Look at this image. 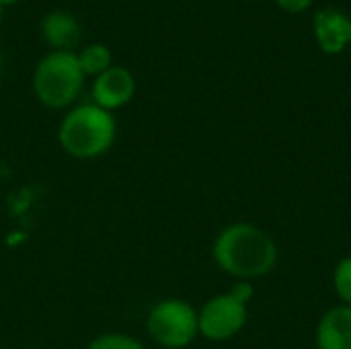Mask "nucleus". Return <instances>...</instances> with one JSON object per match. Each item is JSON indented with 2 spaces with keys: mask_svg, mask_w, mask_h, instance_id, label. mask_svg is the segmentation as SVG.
<instances>
[{
  "mask_svg": "<svg viewBox=\"0 0 351 349\" xmlns=\"http://www.w3.org/2000/svg\"><path fill=\"white\" fill-rule=\"evenodd\" d=\"M212 257L224 274L251 282L276 267L278 245L263 228L251 222H234L214 239Z\"/></svg>",
  "mask_w": 351,
  "mask_h": 349,
  "instance_id": "nucleus-1",
  "label": "nucleus"
},
{
  "mask_svg": "<svg viewBox=\"0 0 351 349\" xmlns=\"http://www.w3.org/2000/svg\"><path fill=\"white\" fill-rule=\"evenodd\" d=\"M117 138V121L111 111L95 103L72 107L60 121L58 142L62 150L80 160L99 158L111 150Z\"/></svg>",
  "mask_w": 351,
  "mask_h": 349,
  "instance_id": "nucleus-2",
  "label": "nucleus"
},
{
  "mask_svg": "<svg viewBox=\"0 0 351 349\" xmlns=\"http://www.w3.org/2000/svg\"><path fill=\"white\" fill-rule=\"evenodd\" d=\"M84 78L74 51H47L35 66L33 93L47 109H68L80 97Z\"/></svg>",
  "mask_w": 351,
  "mask_h": 349,
  "instance_id": "nucleus-3",
  "label": "nucleus"
},
{
  "mask_svg": "<svg viewBox=\"0 0 351 349\" xmlns=\"http://www.w3.org/2000/svg\"><path fill=\"white\" fill-rule=\"evenodd\" d=\"M150 339L165 349H185L199 335L197 311L181 298H165L146 315Z\"/></svg>",
  "mask_w": 351,
  "mask_h": 349,
  "instance_id": "nucleus-4",
  "label": "nucleus"
},
{
  "mask_svg": "<svg viewBox=\"0 0 351 349\" xmlns=\"http://www.w3.org/2000/svg\"><path fill=\"white\" fill-rule=\"evenodd\" d=\"M249 306L226 294L212 296L197 311V329L199 335L210 341H228L243 331L247 325Z\"/></svg>",
  "mask_w": 351,
  "mask_h": 349,
  "instance_id": "nucleus-5",
  "label": "nucleus"
},
{
  "mask_svg": "<svg viewBox=\"0 0 351 349\" xmlns=\"http://www.w3.org/2000/svg\"><path fill=\"white\" fill-rule=\"evenodd\" d=\"M136 95V78L125 66H111L103 74L95 76L90 86V103L105 111H117L125 107Z\"/></svg>",
  "mask_w": 351,
  "mask_h": 349,
  "instance_id": "nucleus-6",
  "label": "nucleus"
},
{
  "mask_svg": "<svg viewBox=\"0 0 351 349\" xmlns=\"http://www.w3.org/2000/svg\"><path fill=\"white\" fill-rule=\"evenodd\" d=\"M41 37L47 43L51 51H74V47L80 43L82 27L78 19L68 10H51L47 12L41 23Z\"/></svg>",
  "mask_w": 351,
  "mask_h": 349,
  "instance_id": "nucleus-7",
  "label": "nucleus"
},
{
  "mask_svg": "<svg viewBox=\"0 0 351 349\" xmlns=\"http://www.w3.org/2000/svg\"><path fill=\"white\" fill-rule=\"evenodd\" d=\"M315 35L325 53H341L351 43V19L337 8L319 10L315 14Z\"/></svg>",
  "mask_w": 351,
  "mask_h": 349,
  "instance_id": "nucleus-8",
  "label": "nucleus"
},
{
  "mask_svg": "<svg viewBox=\"0 0 351 349\" xmlns=\"http://www.w3.org/2000/svg\"><path fill=\"white\" fill-rule=\"evenodd\" d=\"M315 341L319 349H351V306L329 309L317 325Z\"/></svg>",
  "mask_w": 351,
  "mask_h": 349,
  "instance_id": "nucleus-9",
  "label": "nucleus"
},
{
  "mask_svg": "<svg viewBox=\"0 0 351 349\" xmlns=\"http://www.w3.org/2000/svg\"><path fill=\"white\" fill-rule=\"evenodd\" d=\"M78 66L84 76H99L113 66V51L105 43H88L76 53Z\"/></svg>",
  "mask_w": 351,
  "mask_h": 349,
  "instance_id": "nucleus-10",
  "label": "nucleus"
},
{
  "mask_svg": "<svg viewBox=\"0 0 351 349\" xmlns=\"http://www.w3.org/2000/svg\"><path fill=\"white\" fill-rule=\"evenodd\" d=\"M333 288L341 304L351 306V255L343 257L333 272Z\"/></svg>",
  "mask_w": 351,
  "mask_h": 349,
  "instance_id": "nucleus-11",
  "label": "nucleus"
},
{
  "mask_svg": "<svg viewBox=\"0 0 351 349\" xmlns=\"http://www.w3.org/2000/svg\"><path fill=\"white\" fill-rule=\"evenodd\" d=\"M88 349H146L142 341L125 333H103L90 341Z\"/></svg>",
  "mask_w": 351,
  "mask_h": 349,
  "instance_id": "nucleus-12",
  "label": "nucleus"
},
{
  "mask_svg": "<svg viewBox=\"0 0 351 349\" xmlns=\"http://www.w3.org/2000/svg\"><path fill=\"white\" fill-rule=\"evenodd\" d=\"M228 294H230L232 298H237L239 302H243V304L249 306V302H251L253 296H255V286H253L251 282H247V280H239V282L228 290Z\"/></svg>",
  "mask_w": 351,
  "mask_h": 349,
  "instance_id": "nucleus-13",
  "label": "nucleus"
},
{
  "mask_svg": "<svg viewBox=\"0 0 351 349\" xmlns=\"http://www.w3.org/2000/svg\"><path fill=\"white\" fill-rule=\"evenodd\" d=\"M276 2L288 12H302L313 4V0H276Z\"/></svg>",
  "mask_w": 351,
  "mask_h": 349,
  "instance_id": "nucleus-14",
  "label": "nucleus"
},
{
  "mask_svg": "<svg viewBox=\"0 0 351 349\" xmlns=\"http://www.w3.org/2000/svg\"><path fill=\"white\" fill-rule=\"evenodd\" d=\"M16 2H19V0H0L2 6H10V4H16Z\"/></svg>",
  "mask_w": 351,
  "mask_h": 349,
  "instance_id": "nucleus-15",
  "label": "nucleus"
},
{
  "mask_svg": "<svg viewBox=\"0 0 351 349\" xmlns=\"http://www.w3.org/2000/svg\"><path fill=\"white\" fill-rule=\"evenodd\" d=\"M2 16H4V6L0 4V23H2Z\"/></svg>",
  "mask_w": 351,
  "mask_h": 349,
  "instance_id": "nucleus-16",
  "label": "nucleus"
},
{
  "mask_svg": "<svg viewBox=\"0 0 351 349\" xmlns=\"http://www.w3.org/2000/svg\"><path fill=\"white\" fill-rule=\"evenodd\" d=\"M0 76H2V56H0Z\"/></svg>",
  "mask_w": 351,
  "mask_h": 349,
  "instance_id": "nucleus-17",
  "label": "nucleus"
}]
</instances>
